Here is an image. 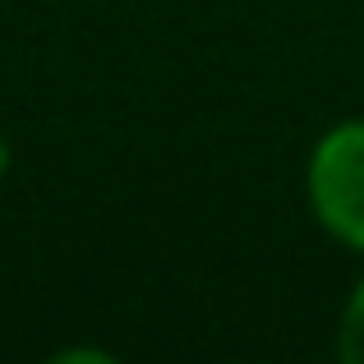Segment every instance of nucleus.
Returning <instances> with one entry per match:
<instances>
[{
  "label": "nucleus",
  "instance_id": "nucleus-1",
  "mask_svg": "<svg viewBox=\"0 0 364 364\" xmlns=\"http://www.w3.org/2000/svg\"><path fill=\"white\" fill-rule=\"evenodd\" d=\"M304 208L332 245L364 258V116H346L304 157Z\"/></svg>",
  "mask_w": 364,
  "mask_h": 364
},
{
  "label": "nucleus",
  "instance_id": "nucleus-2",
  "mask_svg": "<svg viewBox=\"0 0 364 364\" xmlns=\"http://www.w3.org/2000/svg\"><path fill=\"white\" fill-rule=\"evenodd\" d=\"M332 350H337L341 364H364V267L350 282L346 300H341L337 314V332H332Z\"/></svg>",
  "mask_w": 364,
  "mask_h": 364
},
{
  "label": "nucleus",
  "instance_id": "nucleus-3",
  "mask_svg": "<svg viewBox=\"0 0 364 364\" xmlns=\"http://www.w3.org/2000/svg\"><path fill=\"white\" fill-rule=\"evenodd\" d=\"M5 171H9V143L0 139V176H5Z\"/></svg>",
  "mask_w": 364,
  "mask_h": 364
}]
</instances>
